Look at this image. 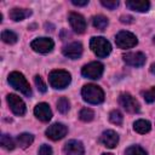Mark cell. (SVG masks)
<instances>
[{"label":"cell","instance_id":"cb8c5ba5","mask_svg":"<svg viewBox=\"0 0 155 155\" xmlns=\"http://www.w3.org/2000/svg\"><path fill=\"white\" fill-rule=\"evenodd\" d=\"M79 117H80V120L84 121V122H90V121L93 120L94 113H93V110L90 109V108H82V109L80 110V113H79Z\"/></svg>","mask_w":155,"mask_h":155},{"label":"cell","instance_id":"d590c367","mask_svg":"<svg viewBox=\"0 0 155 155\" xmlns=\"http://www.w3.org/2000/svg\"><path fill=\"white\" fill-rule=\"evenodd\" d=\"M153 41H154V44H155V36H154V40H153Z\"/></svg>","mask_w":155,"mask_h":155},{"label":"cell","instance_id":"3957f363","mask_svg":"<svg viewBox=\"0 0 155 155\" xmlns=\"http://www.w3.org/2000/svg\"><path fill=\"white\" fill-rule=\"evenodd\" d=\"M70 81H71V75L67 70L57 69V70H52L48 74V82H50L51 87H53L56 90L65 88L70 84Z\"/></svg>","mask_w":155,"mask_h":155},{"label":"cell","instance_id":"4fadbf2b","mask_svg":"<svg viewBox=\"0 0 155 155\" xmlns=\"http://www.w3.org/2000/svg\"><path fill=\"white\" fill-rule=\"evenodd\" d=\"M82 45L78 41H74V42H70L68 45H65L63 48H62V52L65 57L70 58V59H78L81 57L82 54Z\"/></svg>","mask_w":155,"mask_h":155},{"label":"cell","instance_id":"2e32d148","mask_svg":"<svg viewBox=\"0 0 155 155\" xmlns=\"http://www.w3.org/2000/svg\"><path fill=\"white\" fill-rule=\"evenodd\" d=\"M34 115L42 122H48L52 117V111L47 103H39L34 108Z\"/></svg>","mask_w":155,"mask_h":155},{"label":"cell","instance_id":"8fae6325","mask_svg":"<svg viewBox=\"0 0 155 155\" xmlns=\"http://www.w3.org/2000/svg\"><path fill=\"white\" fill-rule=\"evenodd\" d=\"M122 59L127 65L136 67V68L143 67L147 62V57L142 52H127L122 56Z\"/></svg>","mask_w":155,"mask_h":155},{"label":"cell","instance_id":"e0dca14e","mask_svg":"<svg viewBox=\"0 0 155 155\" xmlns=\"http://www.w3.org/2000/svg\"><path fill=\"white\" fill-rule=\"evenodd\" d=\"M126 6L130 10H133L137 12H147L150 7V2L148 0H127Z\"/></svg>","mask_w":155,"mask_h":155},{"label":"cell","instance_id":"e575fe53","mask_svg":"<svg viewBox=\"0 0 155 155\" xmlns=\"http://www.w3.org/2000/svg\"><path fill=\"white\" fill-rule=\"evenodd\" d=\"M102 155H114V154H110V153H105V154H102Z\"/></svg>","mask_w":155,"mask_h":155},{"label":"cell","instance_id":"5bb4252c","mask_svg":"<svg viewBox=\"0 0 155 155\" xmlns=\"http://www.w3.org/2000/svg\"><path fill=\"white\" fill-rule=\"evenodd\" d=\"M99 142H101L104 147H107V148H109V149H113V148H115V147L117 145V143H119V134H117L115 131H113V130H107V131H104V132L101 134Z\"/></svg>","mask_w":155,"mask_h":155},{"label":"cell","instance_id":"6da1fadb","mask_svg":"<svg viewBox=\"0 0 155 155\" xmlns=\"http://www.w3.org/2000/svg\"><path fill=\"white\" fill-rule=\"evenodd\" d=\"M7 81H8V84L15 90L19 91L21 93H23L27 97H31L33 92H31L30 85H29V82L27 81V79L24 78V75L22 73H19V71H12V73H10V75L7 78Z\"/></svg>","mask_w":155,"mask_h":155},{"label":"cell","instance_id":"836d02e7","mask_svg":"<svg viewBox=\"0 0 155 155\" xmlns=\"http://www.w3.org/2000/svg\"><path fill=\"white\" fill-rule=\"evenodd\" d=\"M150 73L155 75V63H153V64L150 65Z\"/></svg>","mask_w":155,"mask_h":155},{"label":"cell","instance_id":"f1b7e54d","mask_svg":"<svg viewBox=\"0 0 155 155\" xmlns=\"http://www.w3.org/2000/svg\"><path fill=\"white\" fill-rule=\"evenodd\" d=\"M34 81H35V85H36V87H38V90L40 91V92H46V84L44 82V80H42V78L40 76V75H35V78H34Z\"/></svg>","mask_w":155,"mask_h":155},{"label":"cell","instance_id":"7402d4cb","mask_svg":"<svg viewBox=\"0 0 155 155\" xmlns=\"http://www.w3.org/2000/svg\"><path fill=\"white\" fill-rule=\"evenodd\" d=\"M1 40H2L4 42H6V44L12 45V44H16V42H17L18 36H17V34H16L15 31H12V30H4V31L1 33Z\"/></svg>","mask_w":155,"mask_h":155},{"label":"cell","instance_id":"484cf974","mask_svg":"<svg viewBox=\"0 0 155 155\" xmlns=\"http://www.w3.org/2000/svg\"><path fill=\"white\" fill-rule=\"evenodd\" d=\"M57 109H58V111L62 113V114L68 113L69 109H70V102L68 101V98L61 97V98L57 101Z\"/></svg>","mask_w":155,"mask_h":155},{"label":"cell","instance_id":"d4e9b609","mask_svg":"<svg viewBox=\"0 0 155 155\" xmlns=\"http://www.w3.org/2000/svg\"><path fill=\"white\" fill-rule=\"evenodd\" d=\"M109 120H110L111 124H114V125H116V126H120V125H122L124 116H122V114H121L120 110L115 109V110L110 111V114H109Z\"/></svg>","mask_w":155,"mask_h":155},{"label":"cell","instance_id":"ba28073f","mask_svg":"<svg viewBox=\"0 0 155 155\" xmlns=\"http://www.w3.org/2000/svg\"><path fill=\"white\" fill-rule=\"evenodd\" d=\"M6 99H7V104H8L10 109L12 110V113H13L15 115L22 116V115L25 114L27 108H25V103L23 102L22 98H19L17 94L10 93V94H7Z\"/></svg>","mask_w":155,"mask_h":155},{"label":"cell","instance_id":"44dd1931","mask_svg":"<svg viewBox=\"0 0 155 155\" xmlns=\"http://www.w3.org/2000/svg\"><path fill=\"white\" fill-rule=\"evenodd\" d=\"M92 24H93V27H94L96 29H98V30H104V29L108 27L109 21H108V18H107L105 16H103V15H97V16H94V17L92 18Z\"/></svg>","mask_w":155,"mask_h":155},{"label":"cell","instance_id":"5b68a950","mask_svg":"<svg viewBox=\"0 0 155 155\" xmlns=\"http://www.w3.org/2000/svg\"><path fill=\"white\" fill-rule=\"evenodd\" d=\"M138 40L134 34L127 30H121L115 36V44L120 48H131L137 45Z\"/></svg>","mask_w":155,"mask_h":155},{"label":"cell","instance_id":"f546056e","mask_svg":"<svg viewBox=\"0 0 155 155\" xmlns=\"http://www.w3.org/2000/svg\"><path fill=\"white\" fill-rule=\"evenodd\" d=\"M101 4L109 8V10H115L117 6H119V1L117 0H101Z\"/></svg>","mask_w":155,"mask_h":155},{"label":"cell","instance_id":"277c9868","mask_svg":"<svg viewBox=\"0 0 155 155\" xmlns=\"http://www.w3.org/2000/svg\"><path fill=\"white\" fill-rule=\"evenodd\" d=\"M90 47H91L92 52L99 58H104L111 52L110 42L103 36H93V38H91Z\"/></svg>","mask_w":155,"mask_h":155},{"label":"cell","instance_id":"603a6c76","mask_svg":"<svg viewBox=\"0 0 155 155\" xmlns=\"http://www.w3.org/2000/svg\"><path fill=\"white\" fill-rule=\"evenodd\" d=\"M0 143H1V147L4 149H6V150H13L16 148V143H15L13 138L11 136H8V134H2Z\"/></svg>","mask_w":155,"mask_h":155},{"label":"cell","instance_id":"d6986e66","mask_svg":"<svg viewBox=\"0 0 155 155\" xmlns=\"http://www.w3.org/2000/svg\"><path fill=\"white\" fill-rule=\"evenodd\" d=\"M133 130H134L136 132L140 133V134H145V133H148V132L151 130V124H150L148 120L140 119V120L134 121V124H133Z\"/></svg>","mask_w":155,"mask_h":155},{"label":"cell","instance_id":"7a4b0ae2","mask_svg":"<svg viewBox=\"0 0 155 155\" xmlns=\"http://www.w3.org/2000/svg\"><path fill=\"white\" fill-rule=\"evenodd\" d=\"M81 96L85 102L90 104H101L104 101V92L103 90L93 84H87L81 90Z\"/></svg>","mask_w":155,"mask_h":155},{"label":"cell","instance_id":"1f68e13d","mask_svg":"<svg viewBox=\"0 0 155 155\" xmlns=\"http://www.w3.org/2000/svg\"><path fill=\"white\" fill-rule=\"evenodd\" d=\"M120 22L121 23H126V24H131V23H133V17L128 16V15H124V16L120 17Z\"/></svg>","mask_w":155,"mask_h":155},{"label":"cell","instance_id":"4316f807","mask_svg":"<svg viewBox=\"0 0 155 155\" xmlns=\"http://www.w3.org/2000/svg\"><path fill=\"white\" fill-rule=\"evenodd\" d=\"M125 155H148V153L139 145H131L125 150Z\"/></svg>","mask_w":155,"mask_h":155},{"label":"cell","instance_id":"7c38bea8","mask_svg":"<svg viewBox=\"0 0 155 155\" xmlns=\"http://www.w3.org/2000/svg\"><path fill=\"white\" fill-rule=\"evenodd\" d=\"M68 21H69V23H70V25H71V28H73V30L75 33H78V34L85 33V30H86V21L80 13L69 12Z\"/></svg>","mask_w":155,"mask_h":155},{"label":"cell","instance_id":"8992f818","mask_svg":"<svg viewBox=\"0 0 155 155\" xmlns=\"http://www.w3.org/2000/svg\"><path fill=\"white\" fill-rule=\"evenodd\" d=\"M103 71H104V65L101 62H91L84 65L81 69L82 76L87 79H92V80L99 79L103 75Z\"/></svg>","mask_w":155,"mask_h":155},{"label":"cell","instance_id":"ffe728a7","mask_svg":"<svg viewBox=\"0 0 155 155\" xmlns=\"http://www.w3.org/2000/svg\"><path fill=\"white\" fill-rule=\"evenodd\" d=\"M17 145H19L22 149H25L28 147H30L34 142V136L30 134V133H21L18 137H17Z\"/></svg>","mask_w":155,"mask_h":155},{"label":"cell","instance_id":"83f0119b","mask_svg":"<svg viewBox=\"0 0 155 155\" xmlns=\"http://www.w3.org/2000/svg\"><path fill=\"white\" fill-rule=\"evenodd\" d=\"M143 98L147 103H153L155 102V86L147 90L145 92H143Z\"/></svg>","mask_w":155,"mask_h":155},{"label":"cell","instance_id":"52a82bcc","mask_svg":"<svg viewBox=\"0 0 155 155\" xmlns=\"http://www.w3.org/2000/svg\"><path fill=\"white\" fill-rule=\"evenodd\" d=\"M119 104H120L126 111H128V113H131V114H136V113H138L139 109H140L138 101H137L133 96H131L130 93H127V92H124V93H121V94L119 96Z\"/></svg>","mask_w":155,"mask_h":155},{"label":"cell","instance_id":"d6a6232c","mask_svg":"<svg viewBox=\"0 0 155 155\" xmlns=\"http://www.w3.org/2000/svg\"><path fill=\"white\" fill-rule=\"evenodd\" d=\"M71 4L75 6H86L88 4V0H71Z\"/></svg>","mask_w":155,"mask_h":155},{"label":"cell","instance_id":"ac0fdd59","mask_svg":"<svg viewBox=\"0 0 155 155\" xmlns=\"http://www.w3.org/2000/svg\"><path fill=\"white\" fill-rule=\"evenodd\" d=\"M31 15V11L28 10V8H19V7H15L10 11L8 16L12 21L15 22H19V21H23L24 18L29 17Z\"/></svg>","mask_w":155,"mask_h":155},{"label":"cell","instance_id":"30bf717a","mask_svg":"<svg viewBox=\"0 0 155 155\" xmlns=\"http://www.w3.org/2000/svg\"><path fill=\"white\" fill-rule=\"evenodd\" d=\"M67 132H68V128L65 125H63L61 122H56V124H52L51 126H48L45 134L47 138H50L52 140H59L67 134Z\"/></svg>","mask_w":155,"mask_h":155},{"label":"cell","instance_id":"9c48e42d","mask_svg":"<svg viewBox=\"0 0 155 155\" xmlns=\"http://www.w3.org/2000/svg\"><path fill=\"white\" fill-rule=\"evenodd\" d=\"M31 48L39 53H48L53 50L54 42L50 38H36L30 44Z\"/></svg>","mask_w":155,"mask_h":155},{"label":"cell","instance_id":"9a60e30c","mask_svg":"<svg viewBox=\"0 0 155 155\" xmlns=\"http://www.w3.org/2000/svg\"><path fill=\"white\" fill-rule=\"evenodd\" d=\"M63 153H64V155H84L85 149L80 140L71 139L64 144Z\"/></svg>","mask_w":155,"mask_h":155},{"label":"cell","instance_id":"4dcf8cb0","mask_svg":"<svg viewBox=\"0 0 155 155\" xmlns=\"http://www.w3.org/2000/svg\"><path fill=\"white\" fill-rule=\"evenodd\" d=\"M39 155H52V148L47 144H42L39 149Z\"/></svg>","mask_w":155,"mask_h":155}]
</instances>
